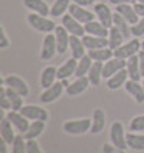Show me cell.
I'll return each mask as SVG.
<instances>
[{"label": "cell", "mask_w": 144, "mask_h": 153, "mask_svg": "<svg viewBox=\"0 0 144 153\" xmlns=\"http://www.w3.org/2000/svg\"><path fill=\"white\" fill-rule=\"evenodd\" d=\"M69 6H71V0H55L51 7V16H64L65 12L69 10Z\"/></svg>", "instance_id": "cell-35"}, {"label": "cell", "mask_w": 144, "mask_h": 153, "mask_svg": "<svg viewBox=\"0 0 144 153\" xmlns=\"http://www.w3.org/2000/svg\"><path fill=\"white\" fill-rule=\"evenodd\" d=\"M46 128V121H41V120H35L30 123V126L27 128V131L25 133L26 140H32V139H38L42 134Z\"/></svg>", "instance_id": "cell-29"}, {"label": "cell", "mask_w": 144, "mask_h": 153, "mask_svg": "<svg viewBox=\"0 0 144 153\" xmlns=\"http://www.w3.org/2000/svg\"><path fill=\"white\" fill-rule=\"evenodd\" d=\"M138 59H140V69H141V75L144 76V51L138 52Z\"/></svg>", "instance_id": "cell-47"}, {"label": "cell", "mask_w": 144, "mask_h": 153, "mask_svg": "<svg viewBox=\"0 0 144 153\" xmlns=\"http://www.w3.org/2000/svg\"><path fill=\"white\" fill-rule=\"evenodd\" d=\"M140 51H141V42L138 39H130L127 43H123L118 49L114 51V56L121 58V59H128L137 55Z\"/></svg>", "instance_id": "cell-4"}, {"label": "cell", "mask_w": 144, "mask_h": 153, "mask_svg": "<svg viewBox=\"0 0 144 153\" xmlns=\"http://www.w3.org/2000/svg\"><path fill=\"white\" fill-rule=\"evenodd\" d=\"M62 26L66 29L69 32V35H75V36H84L86 32H85V26L81 23V22H78L74 16H71V15H64L62 16Z\"/></svg>", "instance_id": "cell-10"}, {"label": "cell", "mask_w": 144, "mask_h": 153, "mask_svg": "<svg viewBox=\"0 0 144 153\" xmlns=\"http://www.w3.org/2000/svg\"><path fill=\"white\" fill-rule=\"evenodd\" d=\"M127 145H128V147L133 149V150L143 152L144 150V134L136 133V131L127 133Z\"/></svg>", "instance_id": "cell-31"}, {"label": "cell", "mask_w": 144, "mask_h": 153, "mask_svg": "<svg viewBox=\"0 0 144 153\" xmlns=\"http://www.w3.org/2000/svg\"><path fill=\"white\" fill-rule=\"evenodd\" d=\"M6 93H7V97L10 102H12V110L15 111H20V108L23 107V95H20V94L15 91V90H12V88H9L6 87Z\"/></svg>", "instance_id": "cell-36"}, {"label": "cell", "mask_w": 144, "mask_h": 153, "mask_svg": "<svg viewBox=\"0 0 144 153\" xmlns=\"http://www.w3.org/2000/svg\"><path fill=\"white\" fill-rule=\"evenodd\" d=\"M56 52H58V45H56L55 35L46 33V36L43 38L42 49H41V58L43 61H49L55 56Z\"/></svg>", "instance_id": "cell-8"}, {"label": "cell", "mask_w": 144, "mask_h": 153, "mask_svg": "<svg viewBox=\"0 0 144 153\" xmlns=\"http://www.w3.org/2000/svg\"><path fill=\"white\" fill-rule=\"evenodd\" d=\"M84 26H85L86 35L101 36V38H108V35H110V29L105 27L100 20H98V22H97V20H92V22H89V23H86V25H84Z\"/></svg>", "instance_id": "cell-23"}, {"label": "cell", "mask_w": 144, "mask_h": 153, "mask_svg": "<svg viewBox=\"0 0 144 153\" xmlns=\"http://www.w3.org/2000/svg\"><path fill=\"white\" fill-rule=\"evenodd\" d=\"M20 113L25 116L26 119L29 120H41V121H46L49 119V113L42 108L41 105H35V104H27V105H23L20 108Z\"/></svg>", "instance_id": "cell-6"}, {"label": "cell", "mask_w": 144, "mask_h": 153, "mask_svg": "<svg viewBox=\"0 0 144 153\" xmlns=\"http://www.w3.org/2000/svg\"><path fill=\"white\" fill-rule=\"evenodd\" d=\"M91 85L89 82V79H88V76H81V78H76L74 82H71V84L66 87V94L71 95V97H74V95H79V94H82L86 91V88Z\"/></svg>", "instance_id": "cell-18"}, {"label": "cell", "mask_w": 144, "mask_h": 153, "mask_svg": "<svg viewBox=\"0 0 144 153\" xmlns=\"http://www.w3.org/2000/svg\"><path fill=\"white\" fill-rule=\"evenodd\" d=\"M0 153H9L7 152V143L1 139V142H0Z\"/></svg>", "instance_id": "cell-48"}, {"label": "cell", "mask_w": 144, "mask_h": 153, "mask_svg": "<svg viewBox=\"0 0 144 153\" xmlns=\"http://www.w3.org/2000/svg\"><path fill=\"white\" fill-rule=\"evenodd\" d=\"M15 126L10 123V120L4 116L3 119H1V121H0V136H1V139L7 143V145L12 146V143L15 142V139H16V133H15Z\"/></svg>", "instance_id": "cell-15"}, {"label": "cell", "mask_w": 144, "mask_h": 153, "mask_svg": "<svg viewBox=\"0 0 144 153\" xmlns=\"http://www.w3.org/2000/svg\"><path fill=\"white\" fill-rule=\"evenodd\" d=\"M134 9H136L137 15L140 17H144V3H138L137 1L136 4H134Z\"/></svg>", "instance_id": "cell-46"}, {"label": "cell", "mask_w": 144, "mask_h": 153, "mask_svg": "<svg viewBox=\"0 0 144 153\" xmlns=\"http://www.w3.org/2000/svg\"><path fill=\"white\" fill-rule=\"evenodd\" d=\"M76 67H78V59L71 58L62 64V67L58 68V79H68L71 75H75Z\"/></svg>", "instance_id": "cell-25"}, {"label": "cell", "mask_w": 144, "mask_h": 153, "mask_svg": "<svg viewBox=\"0 0 144 153\" xmlns=\"http://www.w3.org/2000/svg\"><path fill=\"white\" fill-rule=\"evenodd\" d=\"M26 153H43L39 143L36 142V139L32 140H27V145H26Z\"/></svg>", "instance_id": "cell-41"}, {"label": "cell", "mask_w": 144, "mask_h": 153, "mask_svg": "<svg viewBox=\"0 0 144 153\" xmlns=\"http://www.w3.org/2000/svg\"><path fill=\"white\" fill-rule=\"evenodd\" d=\"M105 123H107V117H105V113L101 108H95L92 113V126H91V133L94 134H98L101 133L104 127H105Z\"/></svg>", "instance_id": "cell-24"}, {"label": "cell", "mask_w": 144, "mask_h": 153, "mask_svg": "<svg viewBox=\"0 0 144 153\" xmlns=\"http://www.w3.org/2000/svg\"><path fill=\"white\" fill-rule=\"evenodd\" d=\"M26 145H27V140H26L25 134L19 133L15 139V142L12 143L10 153H26Z\"/></svg>", "instance_id": "cell-37"}, {"label": "cell", "mask_w": 144, "mask_h": 153, "mask_svg": "<svg viewBox=\"0 0 144 153\" xmlns=\"http://www.w3.org/2000/svg\"><path fill=\"white\" fill-rule=\"evenodd\" d=\"M111 4H115V6H118V4H136L137 0H108Z\"/></svg>", "instance_id": "cell-44"}, {"label": "cell", "mask_w": 144, "mask_h": 153, "mask_svg": "<svg viewBox=\"0 0 144 153\" xmlns=\"http://www.w3.org/2000/svg\"><path fill=\"white\" fill-rule=\"evenodd\" d=\"M128 127H130V131H136V133H141L143 131L144 133V114L133 117L130 124H128Z\"/></svg>", "instance_id": "cell-38"}, {"label": "cell", "mask_w": 144, "mask_h": 153, "mask_svg": "<svg viewBox=\"0 0 144 153\" xmlns=\"http://www.w3.org/2000/svg\"><path fill=\"white\" fill-rule=\"evenodd\" d=\"M115 12L120 13L130 25H136L140 20V16L137 15L134 4H118V6H115Z\"/></svg>", "instance_id": "cell-19"}, {"label": "cell", "mask_w": 144, "mask_h": 153, "mask_svg": "<svg viewBox=\"0 0 144 153\" xmlns=\"http://www.w3.org/2000/svg\"><path fill=\"white\" fill-rule=\"evenodd\" d=\"M1 84H4L6 87H9V88H12V90L17 91V93L20 94V95H23V97H27V95H29V85L26 84V81L25 79H22L20 76L7 75V76L3 78Z\"/></svg>", "instance_id": "cell-7"}, {"label": "cell", "mask_w": 144, "mask_h": 153, "mask_svg": "<svg viewBox=\"0 0 144 153\" xmlns=\"http://www.w3.org/2000/svg\"><path fill=\"white\" fill-rule=\"evenodd\" d=\"M128 72H127V68L121 69L118 71L117 74H114L112 76H110L108 79H107V87H108V90H118L121 87H124L126 82H127L128 79Z\"/></svg>", "instance_id": "cell-21"}, {"label": "cell", "mask_w": 144, "mask_h": 153, "mask_svg": "<svg viewBox=\"0 0 144 153\" xmlns=\"http://www.w3.org/2000/svg\"><path fill=\"white\" fill-rule=\"evenodd\" d=\"M137 1H138V3H144V0H137Z\"/></svg>", "instance_id": "cell-50"}, {"label": "cell", "mask_w": 144, "mask_h": 153, "mask_svg": "<svg viewBox=\"0 0 144 153\" xmlns=\"http://www.w3.org/2000/svg\"><path fill=\"white\" fill-rule=\"evenodd\" d=\"M131 35L134 38H140L144 35V17H140L136 25H131Z\"/></svg>", "instance_id": "cell-40"}, {"label": "cell", "mask_w": 144, "mask_h": 153, "mask_svg": "<svg viewBox=\"0 0 144 153\" xmlns=\"http://www.w3.org/2000/svg\"><path fill=\"white\" fill-rule=\"evenodd\" d=\"M6 117L10 120V123L15 126V128H16L17 131H19V133H22V134H25L26 131H27V128H29V126H30L29 119H26L20 111L10 110V111H7Z\"/></svg>", "instance_id": "cell-12"}, {"label": "cell", "mask_w": 144, "mask_h": 153, "mask_svg": "<svg viewBox=\"0 0 144 153\" xmlns=\"http://www.w3.org/2000/svg\"><path fill=\"white\" fill-rule=\"evenodd\" d=\"M110 140L112 145H115L120 149H124L127 150V134H126V130L123 123L120 121H114L110 127Z\"/></svg>", "instance_id": "cell-3"}, {"label": "cell", "mask_w": 144, "mask_h": 153, "mask_svg": "<svg viewBox=\"0 0 144 153\" xmlns=\"http://www.w3.org/2000/svg\"><path fill=\"white\" fill-rule=\"evenodd\" d=\"M95 1H97V0H74V3L79 4V6H84V7H86V6H92Z\"/></svg>", "instance_id": "cell-45"}, {"label": "cell", "mask_w": 144, "mask_h": 153, "mask_svg": "<svg viewBox=\"0 0 144 153\" xmlns=\"http://www.w3.org/2000/svg\"><path fill=\"white\" fill-rule=\"evenodd\" d=\"M64 90H65L64 82H62V81H58V82H55L53 85H51L49 88H45L42 91V94H41V97H39V100H41V102H43V104H51V102L56 101L61 95H62Z\"/></svg>", "instance_id": "cell-5"}, {"label": "cell", "mask_w": 144, "mask_h": 153, "mask_svg": "<svg viewBox=\"0 0 144 153\" xmlns=\"http://www.w3.org/2000/svg\"><path fill=\"white\" fill-rule=\"evenodd\" d=\"M82 42L85 48L89 49H101L108 46V38H101V36H92V35H84Z\"/></svg>", "instance_id": "cell-20"}, {"label": "cell", "mask_w": 144, "mask_h": 153, "mask_svg": "<svg viewBox=\"0 0 144 153\" xmlns=\"http://www.w3.org/2000/svg\"><path fill=\"white\" fill-rule=\"evenodd\" d=\"M92 67V59L89 58V55L86 53L85 56H82L81 59L78 61V67L75 71V76L76 78H81V76H86L89 69Z\"/></svg>", "instance_id": "cell-34"}, {"label": "cell", "mask_w": 144, "mask_h": 153, "mask_svg": "<svg viewBox=\"0 0 144 153\" xmlns=\"http://www.w3.org/2000/svg\"><path fill=\"white\" fill-rule=\"evenodd\" d=\"M10 46V41L7 38V33L3 26H0V49H6Z\"/></svg>", "instance_id": "cell-42"}, {"label": "cell", "mask_w": 144, "mask_h": 153, "mask_svg": "<svg viewBox=\"0 0 144 153\" xmlns=\"http://www.w3.org/2000/svg\"><path fill=\"white\" fill-rule=\"evenodd\" d=\"M69 49L72 52V58H75L78 61L82 56H85V53L88 52V49L85 48L84 42H82V38L75 36V35H71V38H69Z\"/></svg>", "instance_id": "cell-16"}, {"label": "cell", "mask_w": 144, "mask_h": 153, "mask_svg": "<svg viewBox=\"0 0 144 153\" xmlns=\"http://www.w3.org/2000/svg\"><path fill=\"white\" fill-rule=\"evenodd\" d=\"M91 126H92V119H76V120H68L64 123V131L72 134V136H79V134H85L88 131H91Z\"/></svg>", "instance_id": "cell-1"}, {"label": "cell", "mask_w": 144, "mask_h": 153, "mask_svg": "<svg viewBox=\"0 0 144 153\" xmlns=\"http://www.w3.org/2000/svg\"><path fill=\"white\" fill-rule=\"evenodd\" d=\"M141 84H143V88H144V76H143V82H141Z\"/></svg>", "instance_id": "cell-51"}, {"label": "cell", "mask_w": 144, "mask_h": 153, "mask_svg": "<svg viewBox=\"0 0 144 153\" xmlns=\"http://www.w3.org/2000/svg\"><path fill=\"white\" fill-rule=\"evenodd\" d=\"M141 51H144V41L141 42Z\"/></svg>", "instance_id": "cell-49"}, {"label": "cell", "mask_w": 144, "mask_h": 153, "mask_svg": "<svg viewBox=\"0 0 144 153\" xmlns=\"http://www.w3.org/2000/svg\"><path fill=\"white\" fill-rule=\"evenodd\" d=\"M56 78H58V69L55 67H46L42 69V74H41V85L42 88H49L51 85H53L56 82Z\"/></svg>", "instance_id": "cell-27"}, {"label": "cell", "mask_w": 144, "mask_h": 153, "mask_svg": "<svg viewBox=\"0 0 144 153\" xmlns=\"http://www.w3.org/2000/svg\"><path fill=\"white\" fill-rule=\"evenodd\" d=\"M23 4L29 10H32L33 13L42 15V16H49L51 15V9L46 4L45 0H23Z\"/></svg>", "instance_id": "cell-22"}, {"label": "cell", "mask_w": 144, "mask_h": 153, "mask_svg": "<svg viewBox=\"0 0 144 153\" xmlns=\"http://www.w3.org/2000/svg\"><path fill=\"white\" fill-rule=\"evenodd\" d=\"M55 38H56V45H58V53H65L69 48V32L64 26H56L55 29Z\"/></svg>", "instance_id": "cell-17"}, {"label": "cell", "mask_w": 144, "mask_h": 153, "mask_svg": "<svg viewBox=\"0 0 144 153\" xmlns=\"http://www.w3.org/2000/svg\"><path fill=\"white\" fill-rule=\"evenodd\" d=\"M69 15L74 16L76 20L81 22L82 25H86V23L92 22L94 16H95V15H92V12L86 10L84 6H79V4H76V3L69 6Z\"/></svg>", "instance_id": "cell-13"}, {"label": "cell", "mask_w": 144, "mask_h": 153, "mask_svg": "<svg viewBox=\"0 0 144 153\" xmlns=\"http://www.w3.org/2000/svg\"><path fill=\"white\" fill-rule=\"evenodd\" d=\"M102 68H104V62H97V61L92 62V67H91L88 75H86L91 85H100L102 79Z\"/></svg>", "instance_id": "cell-30"}, {"label": "cell", "mask_w": 144, "mask_h": 153, "mask_svg": "<svg viewBox=\"0 0 144 153\" xmlns=\"http://www.w3.org/2000/svg\"><path fill=\"white\" fill-rule=\"evenodd\" d=\"M27 22L35 30L43 32V33H51V32H55V29H56V23L52 19H48V17L33 13V12L27 15Z\"/></svg>", "instance_id": "cell-2"}, {"label": "cell", "mask_w": 144, "mask_h": 153, "mask_svg": "<svg viewBox=\"0 0 144 153\" xmlns=\"http://www.w3.org/2000/svg\"><path fill=\"white\" fill-rule=\"evenodd\" d=\"M126 91H127L137 104H143L144 102V88L143 84H140V81H134V79H128L126 85H124Z\"/></svg>", "instance_id": "cell-14"}, {"label": "cell", "mask_w": 144, "mask_h": 153, "mask_svg": "<svg viewBox=\"0 0 144 153\" xmlns=\"http://www.w3.org/2000/svg\"><path fill=\"white\" fill-rule=\"evenodd\" d=\"M127 72L128 78L134 79V81H140L141 79V69H140V59H138V53L128 58L127 59Z\"/></svg>", "instance_id": "cell-26"}, {"label": "cell", "mask_w": 144, "mask_h": 153, "mask_svg": "<svg viewBox=\"0 0 144 153\" xmlns=\"http://www.w3.org/2000/svg\"><path fill=\"white\" fill-rule=\"evenodd\" d=\"M86 53L89 55L91 59L97 61V62H107L108 59H111L114 56V51L111 49L110 46L101 48V49H89Z\"/></svg>", "instance_id": "cell-28"}, {"label": "cell", "mask_w": 144, "mask_h": 153, "mask_svg": "<svg viewBox=\"0 0 144 153\" xmlns=\"http://www.w3.org/2000/svg\"><path fill=\"white\" fill-rule=\"evenodd\" d=\"M0 108L3 111H10L12 110V102L9 100L7 93H6V85L3 84L0 87Z\"/></svg>", "instance_id": "cell-39"}, {"label": "cell", "mask_w": 144, "mask_h": 153, "mask_svg": "<svg viewBox=\"0 0 144 153\" xmlns=\"http://www.w3.org/2000/svg\"><path fill=\"white\" fill-rule=\"evenodd\" d=\"M112 23H114L112 26H115V27L118 29L120 32L124 35V38H126V39H130V38L133 36V35H131V27L128 26V22H127V20H126V19H124L123 16H121L120 13H117V12L114 13V19H112Z\"/></svg>", "instance_id": "cell-32"}, {"label": "cell", "mask_w": 144, "mask_h": 153, "mask_svg": "<svg viewBox=\"0 0 144 153\" xmlns=\"http://www.w3.org/2000/svg\"><path fill=\"white\" fill-rule=\"evenodd\" d=\"M94 15L98 17V20L101 22L105 27H112V19H114V13L111 12V9L104 4V3H98L94 6Z\"/></svg>", "instance_id": "cell-11"}, {"label": "cell", "mask_w": 144, "mask_h": 153, "mask_svg": "<svg viewBox=\"0 0 144 153\" xmlns=\"http://www.w3.org/2000/svg\"><path fill=\"white\" fill-rule=\"evenodd\" d=\"M102 153H127L124 149H120L117 147L115 145H112V143H105L104 147H102Z\"/></svg>", "instance_id": "cell-43"}, {"label": "cell", "mask_w": 144, "mask_h": 153, "mask_svg": "<svg viewBox=\"0 0 144 153\" xmlns=\"http://www.w3.org/2000/svg\"><path fill=\"white\" fill-rule=\"evenodd\" d=\"M127 68V59H121L117 56H112L111 59H108L104 64V68H102V78H110L114 74H117L118 71Z\"/></svg>", "instance_id": "cell-9"}, {"label": "cell", "mask_w": 144, "mask_h": 153, "mask_svg": "<svg viewBox=\"0 0 144 153\" xmlns=\"http://www.w3.org/2000/svg\"><path fill=\"white\" fill-rule=\"evenodd\" d=\"M124 39H126V38H124V35L121 33V32H120L115 26L110 27V35H108V46H110L112 51L118 49L120 46L123 45Z\"/></svg>", "instance_id": "cell-33"}]
</instances>
